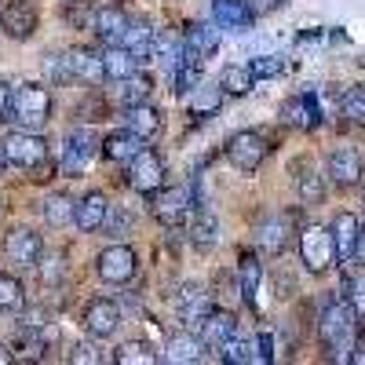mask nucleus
I'll list each match as a JSON object with an SVG mask.
<instances>
[{
  "instance_id": "f257e3e1",
  "label": "nucleus",
  "mask_w": 365,
  "mask_h": 365,
  "mask_svg": "<svg viewBox=\"0 0 365 365\" xmlns=\"http://www.w3.org/2000/svg\"><path fill=\"white\" fill-rule=\"evenodd\" d=\"M318 332H322V344L332 358L340 361H351V351L358 344V314L347 299H336L322 311V322H318Z\"/></svg>"
},
{
  "instance_id": "f03ea898",
  "label": "nucleus",
  "mask_w": 365,
  "mask_h": 365,
  "mask_svg": "<svg viewBox=\"0 0 365 365\" xmlns=\"http://www.w3.org/2000/svg\"><path fill=\"white\" fill-rule=\"evenodd\" d=\"M48 73L51 81H106L103 55H96L91 48H66L48 63Z\"/></svg>"
},
{
  "instance_id": "7ed1b4c3",
  "label": "nucleus",
  "mask_w": 365,
  "mask_h": 365,
  "mask_svg": "<svg viewBox=\"0 0 365 365\" xmlns=\"http://www.w3.org/2000/svg\"><path fill=\"white\" fill-rule=\"evenodd\" d=\"M48 113H51V96L41 84H19V88H11V120H19L26 132L44 128Z\"/></svg>"
},
{
  "instance_id": "20e7f679",
  "label": "nucleus",
  "mask_w": 365,
  "mask_h": 365,
  "mask_svg": "<svg viewBox=\"0 0 365 365\" xmlns=\"http://www.w3.org/2000/svg\"><path fill=\"white\" fill-rule=\"evenodd\" d=\"M299 259H303V267H307L311 274H325V270L332 267V259H336V249H332L329 227L311 223V227L299 230Z\"/></svg>"
},
{
  "instance_id": "39448f33",
  "label": "nucleus",
  "mask_w": 365,
  "mask_h": 365,
  "mask_svg": "<svg viewBox=\"0 0 365 365\" xmlns=\"http://www.w3.org/2000/svg\"><path fill=\"white\" fill-rule=\"evenodd\" d=\"M99 154H103V139L91 128H73L66 146H63V161H58V168H63L66 175H81Z\"/></svg>"
},
{
  "instance_id": "423d86ee",
  "label": "nucleus",
  "mask_w": 365,
  "mask_h": 365,
  "mask_svg": "<svg viewBox=\"0 0 365 365\" xmlns=\"http://www.w3.org/2000/svg\"><path fill=\"white\" fill-rule=\"evenodd\" d=\"M0 146H4L8 165H19V168H37L48 158V143L37 132H11Z\"/></svg>"
},
{
  "instance_id": "0eeeda50",
  "label": "nucleus",
  "mask_w": 365,
  "mask_h": 365,
  "mask_svg": "<svg viewBox=\"0 0 365 365\" xmlns=\"http://www.w3.org/2000/svg\"><path fill=\"white\" fill-rule=\"evenodd\" d=\"M267 154H270V146H267V139L259 132H237L227 143V158H230V165L237 172H256Z\"/></svg>"
},
{
  "instance_id": "6e6552de",
  "label": "nucleus",
  "mask_w": 365,
  "mask_h": 365,
  "mask_svg": "<svg viewBox=\"0 0 365 365\" xmlns=\"http://www.w3.org/2000/svg\"><path fill=\"white\" fill-rule=\"evenodd\" d=\"M165 182V161L154 154V150H139V154L128 161V187L139 194H154Z\"/></svg>"
},
{
  "instance_id": "1a4fd4ad",
  "label": "nucleus",
  "mask_w": 365,
  "mask_h": 365,
  "mask_svg": "<svg viewBox=\"0 0 365 365\" xmlns=\"http://www.w3.org/2000/svg\"><path fill=\"white\" fill-rule=\"evenodd\" d=\"M158 197H154V205H150V212H154V220L158 223H165V227H175V223H182L187 220V212H190V190L187 187H168V190H154Z\"/></svg>"
},
{
  "instance_id": "9d476101",
  "label": "nucleus",
  "mask_w": 365,
  "mask_h": 365,
  "mask_svg": "<svg viewBox=\"0 0 365 365\" xmlns=\"http://www.w3.org/2000/svg\"><path fill=\"white\" fill-rule=\"evenodd\" d=\"M99 278L110 282V285H125L132 282V274H135V252L128 245H110L99 252Z\"/></svg>"
},
{
  "instance_id": "9b49d317",
  "label": "nucleus",
  "mask_w": 365,
  "mask_h": 365,
  "mask_svg": "<svg viewBox=\"0 0 365 365\" xmlns=\"http://www.w3.org/2000/svg\"><path fill=\"white\" fill-rule=\"evenodd\" d=\"M4 252H8V259H11L15 267L34 270V267L41 263V252H44L41 234H34V230H15V234L4 241Z\"/></svg>"
},
{
  "instance_id": "f8f14e48",
  "label": "nucleus",
  "mask_w": 365,
  "mask_h": 365,
  "mask_svg": "<svg viewBox=\"0 0 365 365\" xmlns=\"http://www.w3.org/2000/svg\"><path fill=\"white\" fill-rule=\"evenodd\" d=\"M0 29H4L8 37H15V41L34 37V29H37V8L26 4V0H15V4H8L4 11H0Z\"/></svg>"
},
{
  "instance_id": "ddd939ff",
  "label": "nucleus",
  "mask_w": 365,
  "mask_h": 365,
  "mask_svg": "<svg viewBox=\"0 0 365 365\" xmlns=\"http://www.w3.org/2000/svg\"><path fill=\"white\" fill-rule=\"evenodd\" d=\"M329 179L336 182V187H354L361 179V154L354 146H336L329 154Z\"/></svg>"
},
{
  "instance_id": "4468645a",
  "label": "nucleus",
  "mask_w": 365,
  "mask_h": 365,
  "mask_svg": "<svg viewBox=\"0 0 365 365\" xmlns=\"http://www.w3.org/2000/svg\"><path fill=\"white\" fill-rule=\"evenodd\" d=\"M212 19H216L220 29L245 34V29H252V4L249 0H216L212 4Z\"/></svg>"
},
{
  "instance_id": "2eb2a0df",
  "label": "nucleus",
  "mask_w": 365,
  "mask_h": 365,
  "mask_svg": "<svg viewBox=\"0 0 365 365\" xmlns=\"http://www.w3.org/2000/svg\"><path fill=\"white\" fill-rule=\"evenodd\" d=\"M358 216L351 212H340L336 220H332L329 234H332V249H336V259L340 263H354V241H358Z\"/></svg>"
},
{
  "instance_id": "dca6fc26",
  "label": "nucleus",
  "mask_w": 365,
  "mask_h": 365,
  "mask_svg": "<svg viewBox=\"0 0 365 365\" xmlns=\"http://www.w3.org/2000/svg\"><path fill=\"white\" fill-rule=\"evenodd\" d=\"M289 234H292L289 216H270V220L259 223L256 241H259V249H263L267 256H282V252L289 249Z\"/></svg>"
},
{
  "instance_id": "f3484780",
  "label": "nucleus",
  "mask_w": 365,
  "mask_h": 365,
  "mask_svg": "<svg viewBox=\"0 0 365 365\" xmlns=\"http://www.w3.org/2000/svg\"><path fill=\"white\" fill-rule=\"evenodd\" d=\"M106 194H99V190H91V194H84L81 201H77V208H73V223L84 230V234H96V230H103V220H106Z\"/></svg>"
},
{
  "instance_id": "a211bd4d",
  "label": "nucleus",
  "mask_w": 365,
  "mask_h": 365,
  "mask_svg": "<svg viewBox=\"0 0 365 365\" xmlns=\"http://www.w3.org/2000/svg\"><path fill=\"white\" fill-rule=\"evenodd\" d=\"M197 325H201L197 336L205 340V347H223V344L234 336V332H237V322H234L230 311H208Z\"/></svg>"
},
{
  "instance_id": "6ab92c4d",
  "label": "nucleus",
  "mask_w": 365,
  "mask_h": 365,
  "mask_svg": "<svg viewBox=\"0 0 365 365\" xmlns=\"http://www.w3.org/2000/svg\"><path fill=\"white\" fill-rule=\"evenodd\" d=\"M120 322V311H117V303L110 299H96V303H88V311H84V329L91 332V336H113V329Z\"/></svg>"
},
{
  "instance_id": "aec40b11",
  "label": "nucleus",
  "mask_w": 365,
  "mask_h": 365,
  "mask_svg": "<svg viewBox=\"0 0 365 365\" xmlns=\"http://www.w3.org/2000/svg\"><path fill=\"white\" fill-rule=\"evenodd\" d=\"M154 34H158V29L150 22H128L120 44L135 55V63H150V58H154Z\"/></svg>"
},
{
  "instance_id": "412c9836",
  "label": "nucleus",
  "mask_w": 365,
  "mask_h": 365,
  "mask_svg": "<svg viewBox=\"0 0 365 365\" xmlns=\"http://www.w3.org/2000/svg\"><path fill=\"white\" fill-rule=\"evenodd\" d=\"M125 128L135 132V135L146 143V139H154V135L161 132V113L150 106V103H135V106H128V113H125Z\"/></svg>"
},
{
  "instance_id": "4be33fe9",
  "label": "nucleus",
  "mask_w": 365,
  "mask_h": 365,
  "mask_svg": "<svg viewBox=\"0 0 365 365\" xmlns=\"http://www.w3.org/2000/svg\"><path fill=\"white\" fill-rule=\"evenodd\" d=\"M143 150V139L135 135V132H113V135H106L103 139V158L106 161H120V165H128L135 154Z\"/></svg>"
},
{
  "instance_id": "5701e85b",
  "label": "nucleus",
  "mask_w": 365,
  "mask_h": 365,
  "mask_svg": "<svg viewBox=\"0 0 365 365\" xmlns=\"http://www.w3.org/2000/svg\"><path fill=\"white\" fill-rule=\"evenodd\" d=\"M91 26H96V34L106 44H120V37H125V29H128V15L120 8H99L91 15Z\"/></svg>"
},
{
  "instance_id": "b1692460",
  "label": "nucleus",
  "mask_w": 365,
  "mask_h": 365,
  "mask_svg": "<svg viewBox=\"0 0 365 365\" xmlns=\"http://www.w3.org/2000/svg\"><path fill=\"white\" fill-rule=\"evenodd\" d=\"M282 117L289 120V125L296 128H318V120H322V110L314 103V96H296L282 106Z\"/></svg>"
},
{
  "instance_id": "393cba45",
  "label": "nucleus",
  "mask_w": 365,
  "mask_h": 365,
  "mask_svg": "<svg viewBox=\"0 0 365 365\" xmlns=\"http://www.w3.org/2000/svg\"><path fill=\"white\" fill-rule=\"evenodd\" d=\"M135 55L125 48V44H106V51H103V73H106V81H120V77H128V73H135Z\"/></svg>"
},
{
  "instance_id": "a878e982",
  "label": "nucleus",
  "mask_w": 365,
  "mask_h": 365,
  "mask_svg": "<svg viewBox=\"0 0 365 365\" xmlns=\"http://www.w3.org/2000/svg\"><path fill=\"white\" fill-rule=\"evenodd\" d=\"M208 311H212V299H208V292H201L197 285H187V289L179 292V314H182V322L197 325Z\"/></svg>"
},
{
  "instance_id": "bb28decb",
  "label": "nucleus",
  "mask_w": 365,
  "mask_h": 365,
  "mask_svg": "<svg viewBox=\"0 0 365 365\" xmlns=\"http://www.w3.org/2000/svg\"><path fill=\"white\" fill-rule=\"evenodd\" d=\"M117 99L125 103V106H135V103H146L150 99V88H154V81H150V73H128V77H120L117 81Z\"/></svg>"
},
{
  "instance_id": "cd10ccee",
  "label": "nucleus",
  "mask_w": 365,
  "mask_h": 365,
  "mask_svg": "<svg viewBox=\"0 0 365 365\" xmlns=\"http://www.w3.org/2000/svg\"><path fill=\"white\" fill-rule=\"evenodd\" d=\"M201 351H205V340L197 336V332H179V336H172L168 344V361H201Z\"/></svg>"
},
{
  "instance_id": "c85d7f7f",
  "label": "nucleus",
  "mask_w": 365,
  "mask_h": 365,
  "mask_svg": "<svg viewBox=\"0 0 365 365\" xmlns=\"http://www.w3.org/2000/svg\"><path fill=\"white\" fill-rule=\"evenodd\" d=\"M179 55H182V37L175 34V29H161V34H154V58H158V63L175 70Z\"/></svg>"
},
{
  "instance_id": "c756f323",
  "label": "nucleus",
  "mask_w": 365,
  "mask_h": 365,
  "mask_svg": "<svg viewBox=\"0 0 365 365\" xmlns=\"http://www.w3.org/2000/svg\"><path fill=\"white\" fill-rule=\"evenodd\" d=\"M252 84H256V77H252V70H249V66H227V70L220 73V88H223V96H249Z\"/></svg>"
},
{
  "instance_id": "7c9ffc66",
  "label": "nucleus",
  "mask_w": 365,
  "mask_h": 365,
  "mask_svg": "<svg viewBox=\"0 0 365 365\" xmlns=\"http://www.w3.org/2000/svg\"><path fill=\"white\" fill-rule=\"evenodd\" d=\"M223 361H230V365H249V361H259V340L256 336H249V340H227L223 347Z\"/></svg>"
},
{
  "instance_id": "2f4dec72",
  "label": "nucleus",
  "mask_w": 365,
  "mask_h": 365,
  "mask_svg": "<svg viewBox=\"0 0 365 365\" xmlns=\"http://www.w3.org/2000/svg\"><path fill=\"white\" fill-rule=\"evenodd\" d=\"M223 106V88L220 84H201L194 88V99H190V113L205 117V113H216Z\"/></svg>"
},
{
  "instance_id": "473e14b6",
  "label": "nucleus",
  "mask_w": 365,
  "mask_h": 365,
  "mask_svg": "<svg viewBox=\"0 0 365 365\" xmlns=\"http://www.w3.org/2000/svg\"><path fill=\"white\" fill-rule=\"evenodd\" d=\"M117 361L120 365H158L161 354L150 347V344H143V340H132L125 347H117Z\"/></svg>"
},
{
  "instance_id": "72a5a7b5",
  "label": "nucleus",
  "mask_w": 365,
  "mask_h": 365,
  "mask_svg": "<svg viewBox=\"0 0 365 365\" xmlns=\"http://www.w3.org/2000/svg\"><path fill=\"white\" fill-rule=\"evenodd\" d=\"M237 278H241V299L252 303V299H256V289H259V278H263V267H259V259H256V256H245V259H241V267H237Z\"/></svg>"
},
{
  "instance_id": "f704fd0d",
  "label": "nucleus",
  "mask_w": 365,
  "mask_h": 365,
  "mask_svg": "<svg viewBox=\"0 0 365 365\" xmlns=\"http://www.w3.org/2000/svg\"><path fill=\"white\" fill-rule=\"evenodd\" d=\"M73 197H66V194H51L48 201H44V220L51 223V227H66V223H73Z\"/></svg>"
},
{
  "instance_id": "c9c22d12",
  "label": "nucleus",
  "mask_w": 365,
  "mask_h": 365,
  "mask_svg": "<svg viewBox=\"0 0 365 365\" xmlns=\"http://www.w3.org/2000/svg\"><path fill=\"white\" fill-rule=\"evenodd\" d=\"M22 303H26L22 282H19V278H11V274H0V314L22 311Z\"/></svg>"
},
{
  "instance_id": "e433bc0d",
  "label": "nucleus",
  "mask_w": 365,
  "mask_h": 365,
  "mask_svg": "<svg viewBox=\"0 0 365 365\" xmlns=\"http://www.w3.org/2000/svg\"><path fill=\"white\" fill-rule=\"evenodd\" d=\"M190 237H194V245H197L201 252H208L212 245H216V216H212V212H205V208H197V220H194V227H190Z\"/></svg>"
},
{
  "instance_id": "4c0bfd02",
  "label": "nucleus",
  "mask_w": 365,
  "mask_h": 365,
  "mask_svg": "<svg viewBox=\"0 0 365 365\" xmlns=\"http://www.w3.org/2000/svg\"><path fill=\"white\" fill-rule=\"evenodd\" d=\"M340 110H344V117L351 120V125H365V88H347Z\"/></svg>"
},
{
  "instance_id": "58836bf2",
  "label": "nucleus",
  "mask_w": 365,
  "mask_h": 365,
  "mask_svg": "<svg viewBox=\"0 0 365 365\" xmlns=\"http://www.w3.org/2000/svg\"><path fill=\"white\" fill-rule=\"evenodd\" d=\"M103 230H106V234H113V237L128 234V230H132V212H128V208H106Z\"/></svg>"
},
{
  "instance_id": "ea45409f",
  "label": "nucleus",
  "mask_w": 365,
  "mask_h": 365,
  "mask_svg": "<svg viewBox=\"0 0 365 365\" xmlns=\"http://www.w3.org/2000/svg\"><path fill=\"white\" fill-rule=\"evenodd\" d=\"M299 197L307 201V205H318V201L325 197V187H322V179H318L314 172H307V175H299Z\"/></svg>"
},
{
  "instance_id": "a19ab883",
  "label": "nucleus",
  "mask_w": 365,
  "mask_h": 365,
  "mask_svg": "<svg viewBox=\"0 0 365 365\" xmlns=\"http://www.w3.org/2000/svg\"><path fill=\"white\" fill-rule=\"evenodd\" d=\"M347 303L354 307L358 318H365V274H358V278L347 282Z\"/></svg>"
},
{
  "instance_id": "79ce46f5",
  "label": "nucleus",
  "mask_w": 365,
  "mask_h": 365,
  "mask_svg": "<svg viewBox=\"0 0 365 365\" xmlns=\"http://www.w3.org/2000/svg\"><path fill=\"white\" fill-rule=\"evenodd\" d=\"M249 70H252V77H278L282 70H285V63L278 55H267V58H256V63H249Z\"/></svg>"
},
{
  "instance_id": "37998d69",
  "label": "nucleus",
  "mask_w": 365,
  "mask_h": 365,
  "mask_svg": "<svg viewBox=\"0 0 365 365\" xmlns=\"http://www.w3.org/2000/svg\"><path fill=\"white\" fill-rule=\"evenodd\" d=\"M70 361L73 365H84V361H103V354H99V347H91V344H81V347H73V354H70Z\"/></svg>"
},
{
  "instance_id": "c03bdc74",
  "label": "nucleus",
  "mask_w": 365,
  "mask_h": 365,
  "mask_svg": "<svg viewBox=\"0 0 365 365\" xmlns=\"http://www.w3.org/2000/svg\"><path fill=\"white\" fill-rule=\"evenodd\" d=\"M4 120H11V84L0 81V125Z\"/></svg>"
},
{
  "instance_id": "a18cd8bd",
  "label": "nucleus",
  "mask_w": 365,
  "mask_h": 365,
  "mask_svg": "<svg viewBox=\"0 0 365 365\" xmlns=\"http://www.w3.org/2000/svg\"><path fill=\"white\" fill-rule=\"evenodd\" d=\"M259 340V361H270L274 358V340L270 336H256Z\"/></svg>"
},
{
  "instance_id": "49530a36",
  "label": "nucleus",
  "mask_w": 365,
  "mask_h": 365,
  "mask_svg": "<svg viewBox=\"0 0 365 365\" xmlns=\"http://www.w3.org/2000/svg\"><path fill=\"white\" fill-rule=\"evenodd\" d=\"M354 259L365 263V227H358V241H354Z\"/></svg>"
},
{
  "instance_id": "de8ad7c7",
  "label": "nucleus",
  "mask_w": 365,
  "mask_h": 365,
  "mask_svg": "<svg viewBox=\"0 0 365 365\" xmlns=\"http://www.w3.org/2000/svg\"><path fill=\"white\" fill-rule=\"evenodd\" d=\"M282 4H285V0H252V11H274Z\"/></svg>"
},
{
  "instance_id": "09e8293b",
  "label": "nucleus",
  "mask_w": 365,
  "mask_h": 365,
  "mask_svg": "<svg viewBox=\"0 0 365 365\" xmlns=\"http://www.w3.org/2000/svg\"><path fill=\"white\" fill-rule=\"evenodd\" d=\"M55 263H58V256H51V259H48V267H44V278H48V282H55V278H58V267H55Z\"/></svg>"
},
{
  "instance_id": "8fccbe9b",
  "label": "nucleus",
  "mask_w": 365,
  "mask_h": 365,
  "mask_svg": "<svg viewBox=\"0 0 365 365\" xmlns=\"http://www.w3.org/2000/svg\"><path fill=\"white\" fill-rule=\"evenodd\" d=\"M8 361H11V347L0 344V365H8Z\"/></svg>"
},
{
  "instance_id": "3c124183",
  "label": "nucleus",
  "mask_w": 365,
  "mask_h": 365,
  "mask_svg": "<svg viewBox=\"0 0 365 365\" xmlns=\"http://www.w3.org/2000/svg\"><path fill=\"white\" fill-rule=\"evenodd\" d=\"M4 165H8V158H4V146H0V172H4Z\"/></svg>"
},
{
  "instance_id": "603ef678",
  "label": "nucleus",
  "mask_w": 365,
  "mask_h": 365,
  "mask_svg": "<svg viewBox=\"0 0 365 365\" xmlns=\"http://www.w3.org/2000/svg\"><path fill=\"white\" fill-rule=\"evenodd\" d=\"M0 4H4V0H0Z\"/></svg>"
}]
</instances>
